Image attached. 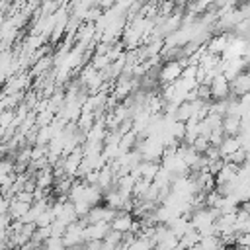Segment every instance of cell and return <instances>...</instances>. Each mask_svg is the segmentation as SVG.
Segmentation results:
<instances>
[{"mask_svg": "<svg viewBox=\"0 0 250 250\" xmlns=\"http://www.w3.org/2000/svg\"><path fill=\"white\" fill-rule=\"evenodd\" d=\"M225 160H227V162H232V164H238V166H242V164L248 160V150H244V148L240 146V148H238V150H234L232 154L225 156Z\"/></svg>", "mask_w": 250, "mask_h": 250, "instance_id": "7c38bea8", "label": "cell"}, {"mask_svg": "<svg viewBox=\"0 0 250 250\" xmlns=\"http://www.w3.org/2000/svg\"><path fill=\"white\" fill-rule=\"evenodd\" d=\"M238 164H232V162H227L221 166V170L215 174V184H229V182H234L236 176H238Z\"/></svg>", "mask_w": 250, "mask_h": 250, "instance_id": "277c9868", "label": "cell"}, {"mask_svg": "<svg viewBox=\"0 0 250 250\" xmlns=\"http://www.w3.org/2000/svg\"><path fill=\"white\" fill-rule=\"evenodd\" d=\"M172 10H174V0H166L162 4V8H160V16H168Z\"/></svg>", "mask_w": 250, "mask_h": 250, "instance_id": "2e32d148", "label": "cell"}, {"mask_svg": "<svg viewBox=\"0 0 250 250\" xmlns=\"http://www.w3.org/2000/svg\"><path fill=\"white\" fill-rule=\"evenodd\" d=\"M242 59H244L246 66H250V39L246 41V47H244V55H242Z\"/></svg>", "mask_w": 250, "mask_h": 250, "instance_id": "e0dca14e", "label": "cell"}, {"mask_svg": "<svg viewBox=\"0 0 250 250\" xmlns=\"http://www.w3.org/2000/svg\"><path fill=\"white\" fill-rule=\"evenodd\" d=\"M133 2H135V0H115V4H117V6H121L123 10H127V8H129Z\"/></svg>", "mask_w": 250, "mask_h": 250, "instance_id": "ac0fdd59", "label": "cell"}, {"mask_svg": "<svg viewBox=\"0 0 250 250\" xmlns=\"http://www.w3.org/2000/svg\"><path fill=\"white\" fill-rule=\"evenodd\" d=\"M53 64V57H39L37 62H33V68H31V74H43L49 70V66Z\"/></svg>", "mask_w": 250, "mask_h": 250, "instance_id": "8fae6325", "label": "cell"}, {"mask_svg": "<svg viewBox=\"0 0 250 250\" xmlns=\"http://www.w3.org/2000/svg\"><path fill=\"white\" fill-rule=\"evenodd\" d=\"M211 98L213 100H225L230 96V80L225 76V74H217L211 82Z\"/></svg>", "mask_w": 250, "mask_h": 250, "instance_id": "7a4b0ae2", "label": "cell"}, {"mask_svg": "<svg viewBox=\"0 0 250 250\" xmlns=\"http://www.w3.org/2000/svg\"><path fill=\"white\" fill-rule=\"evenodd\" d=\"M232 31H234V35L236 37H242V39H250V18H244V20H240L234 27H232Z\"/></svg>", "mask_w": 250, "mask_h": 250, "instance_id": "30bf717a", "label": "cell"}, {"mask_svg": "<svg viewBox=\"0 0 250 250\" xmlns=\"http://www.w3.org/2000/svg\"><path fill=\"white\" fill-rule=\"evenodd\" d=\"M29 209H31V203L21 201V199H18V197H16V199H12V201H10V209H8V211H10V215H12L14 219H20V217H23Z\"/></svg>", "mask_w": 250, "mask_h": 250, "instance_id": "9c48e42d", "label": "cell"}, {"mask_svg": "<svg viewBox=\"0 0 250 250\" xmlns=\"http://www.w3.org/2000/svg\"><path fill=\"white\" fill-rule=\"evenodd\" d=\"M191 145H193V148H195L197 152H201V154H203V152L209 148V145H211V143H209V137H207V135H197V137H195V141H193Z\"/></svg>", "mask_w": 250, "mask_h": 250, "instance_id": "4fadbf2b", "label": "cell"}, {"mask_svg": "<svg viewBox=\"0 0 250 250\" xmlns=\"http://www.w3.org/2000/svg\"><path fill=\"white\" fill-rule=\"evenodd\" d=\"M133 223H135V221H133L131 213H129V211H121V209H119L117 217L111 221V229H113V230H119V232H127V230H131Z\"/></svg>", "mask_w": 250, "mask_h": 250, "instance_id": "5b68a950", "label": "cell"}, {"mask_svg": "<svg viewBox=\"0 0 250 250\" xmlns=\"http://www.w3.org/2000/svg\"><path fill=\"white\" fill-rule=\"evenodd\" d=\"M246 92H250V70H242L230 80V94L232 96H242Z\"/></svg>", "mask_w": 250, "mask_h": 250, "instance_id": "3957f363", "label": "cell"}, {"mask_svg": "<svg viewBox=\"0 0 250 250\" xmlns=\"http://www.w3.org/2000/svg\"><path fill=\"white\" fill-rule=\"evenodd\" d=\"M186 64H188L186 59H178V61H172V59H170V61L160 68V80H162L164 84H172V82H176V80L182 76Z\"/></svg>", "mask_w": 250, "mask_h": 250, "instance_id": "6da1fadb", "label": "cell"}, {"mask_svg": "<svg viewBox=\"0 0 250 250\" xmlns=\"http://www.w3.org/2000/svg\"><path fill=\"white\" fill-rule=\"evenodd\" d=\"M72 203H74V211H76L78 217H86L88 211L92 209V205L88 201H84V199H78V201H72Z\"/></svg>", "mask_w": 250, "mask_h": 250, "instance_id": "5bb4252c", "label": "cell"}, {"mask_svg": "<svg viewBox=\"0 0 250 250\" xmlns=\"http://www.w3.org/2000/svg\"><path fill=\"white\" fill-rule=\"evenodd\" d=\"M230 35L229 33H221V35H215L209 43H207V51L215 53V55H223V51L227 49V43H229Z\"/></svg>", "mask_w": 250, "mask_h": 250, "instance_id": "52a82bcc", "label": "cell"}, {"mask_svg": "<svg viewBox=\"0 0 250 250\" xmlns=\"http://www.w3.org/2000/svg\"><path fill=\"white\" fill-rule=\"evenodd\" d=\"M238 0H215L213 4L219 8V10H229V8H234Z\"/></svg>", "mask_w": 250, "mask_h": 250, "instance_id": "9a60e30c", "label": "cell"}, {"mask_svg": "<svg viewBox=\"0 0 250 250\" xmlns=\"http://www.w3.org/2000/svg\"><path fill=\"white\" fill-rule=\"evenodd\" d=\"M223 131H225V135H238L240 133V117L227 113L223 117Z\"/></svg>", "mask_w": 250, "mask_h": 250, "instance_id": "ba28073f", "label": "cell"}, {"mask_svg": "<svg viewBox=\"0 0 250 250\" xmlns=\"http://www.w3.org/2000/svg\"><path fill=\"white\" fill-rule=\"evenodd\" d=\"M240 148V137L238 135H227L223 141H221V145H219V150H221V156L225 158V156H229V154H232L234 150H238Z\"/></svg>", "mask_w": 250, "mask_h": 250, "instance_id": "8992f818", "label": "cell"}]
</instances>
